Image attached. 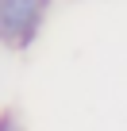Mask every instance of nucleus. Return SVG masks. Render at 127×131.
<instances>
[{"mask_svg": "<svg viewBox=\"0 0 127 131\" xmlns=\"http://www.w3.org/2000/svg\"><path fill=\"white\" fill-rule=\"evenodd\" d=\"M46 12L50 0H0V42L12 50H27L42 31Z\"/></svg>", "mask_w": 127, "mask_h": 131, "instance_id": "obj_1", "label": "nucleus"}, {"mask_svg": "<svg viewBox=\"0 0 127 131\" xmlns=\"http://www.w3.org/2000/svg\"><path fill=\"white\" fill-rule=\"evenodd\" d=\"M0 131H19V116L16 112H4V116H0Z\"/></svg>", "mask_w": 127, "mask_h": 131, "instance_id": "obj_2", "label": "nucleus"}]
</instances>
